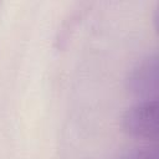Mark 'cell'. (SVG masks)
Instances as JSON below:
<instances>
[{
    "instance_id": "3",
    "label": "cell",
    "mask_w": 159,
    "mask_h": 159,
    "mask_svg": "<svg viewBox=\"0 0 159 159\" xmlns=\"http://www.w3.org/2000/svg\"><path fill=\"white\" fill-rule=\"evenodd\" d=\"M118 159H158V149L157 147H143L134 148L124 154H122Z\"/></svg>"
},
{
    "instance_id": "2",
    "label": "cell",
    "mask_w": 159,
    "mask_h": 159,
    "mask_svg": "<svg viewBox=\"0 0 159 159\" xmlns=\"http://www.w3.org/2000/svg\"><path fill=\"white\" fill-rule=\"evenodd\" d=\"M127 88L140 101L158 99L159 63L157 53L147 56L132 68L127 77Z\"/></svg>"
},
{
    "instance_id": "1",
    "label": "cell",
    "mask_w": 159,
    "mask_h": 159,
    "mask_svg": "<svg viewBox=\"0 0 159 159\" xmlns=\"http://www.w3.org/2000/svg\"><path fill=\"white\" fill-rule=\"evenodd\" d=\"M158 99L135 103L123 113L122 129L130 137L155 142L158 138Z\"/></svg>"
}]
</instances>
